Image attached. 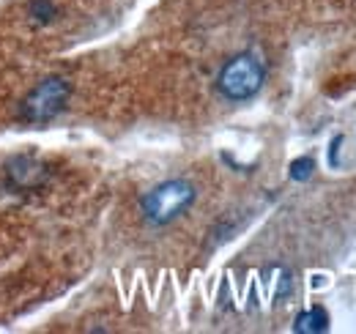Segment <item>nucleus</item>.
<instances>
[{
  "mask_svg": "<svg viewBox=\"0 0 356 334\" xmlns=\"http://www.w3.org/2000/svg\"><path fill=\"white\" fill-rule=\"evenodd\" d=\"M312 170H315V162H312L310 157H302V159L291 162V178L293 181H307L312 175Z\"/></svg>",
  "mask_w": 356,
  "mask_h": 334,
  "instance_id": "7",
  "label": "nucleus"
},
{
  "mask_svg": "<svg viewBox=\"0 0 356 334\" xmlns=\"http://www.w3.org/2000/svg\"><path fill=\"white\" fill-rule=\"evenodd\" d=\"M72 99V83L66 77H44L42 83H36L28 93L25 99L19 102L17 107V121L19 124H28V126H44L49 121H55L66 104Z\"/></svg>",
  "mask_w": 356,
  "mask_h": 334,
  "instance_id": "1",
  "label": "nucleus"
},
{
  "mask_svg": "<svg viewBox=\"0 0 356 334\" xmlns=\"http://www.w3.org/2000/svg\"><path fill=\"white\" fill-rule=\"evenodd\" d=\"M340 143H343V137H334V143H332V151H329V162H332V167L337 165V148H340Z\"/></svg>",
  "mask_w": 356,
  "mask_h": 334,
  "instance_id": "8",
  "label": "nucleus"
},
{
  "mask_svg": "<svg viewBox=\"0 0 356 334\" xmlns=\"http://www.w3.org/2000/svg\"><path fill=\"white\" fill-rule=\"evenodd\" d=\"M6 175H8V184L17 189H39L47 181V165L31 154H19L8 162Z\"/></svg>",
  "mask_w": 356,
  "mask_h": 334,
  "instance_id": "4",
  "label": "nucleus"
},
{
  "mask_svg": "<svg viewBox=\"0 0 356 334\" xmlns=\"http://www.w3.org/2000/svg\"><path fill=\"white\" fill-rule=\"evenodd\" d=\"M55 14H58V8H55L52 0H31V19L33 22L47 25V22L55 19Z\"/></svg>",
  "mask_w": 356,
  "mask_h": 334,
  "instance_id": "6",
  "label": "nucleus"
},
{
  "mask_svg": "<svg viewBox=\"0 0 356 334\" xmlns=\"http://www.w3.org/2000/svg\"><path fill=\"white\" fill-rule=\"evenodd\" d=\"M293 329L296 332H326L329 329V315H326V310H321V307H312V310H305V312H299L296 315V324H293Z\"/></svg>",
  "mask_w": 356,
  "mask_h": 334,
  "instance_id": "5",
  "label": "nucleus"
},
{
  "mask_svg": "<svg viewBox=\"0 0 356 334\" xmlns=\"http://www.w3.org/2000/svg\"><path fill=\"white\" fill-rule=\"evenodd\" d=\"M197 192L189 181L184 178H170V181H162L159 186H154L145 198H143V216L151 222V225H168L178 219L184 211L195 203Z\"/></svg>",
  "mask_w": 356,
  "mask_h": 334,
  "instance_id": "3",
  "label": "nucleus"
},
{
  "mask_svg": "<svg viewBox=\"0 0 356 334\" xmlns=\"http://www.w3.org/2000/svg\"><path fill=\"white\" fill-rule=\"evenodd\" d=\"M266 83V66L252 52L233 55L217 74V90L227 102H247Z\"/></svg>",
  "mask_w": 356,
  "mask_h": 334,
  "instance_id": "2",
  "label": "nucleus"
}]
</instances>
